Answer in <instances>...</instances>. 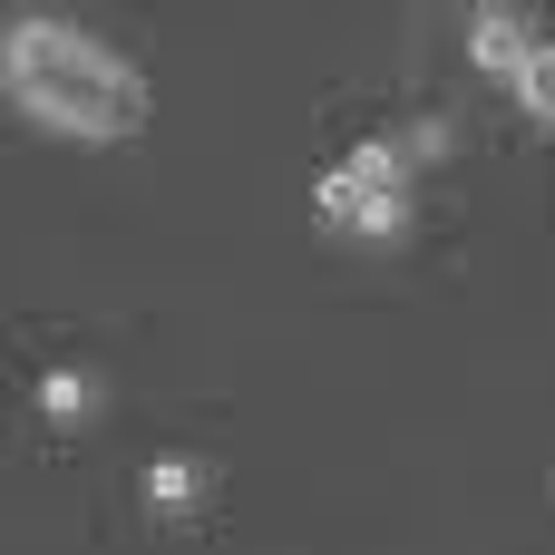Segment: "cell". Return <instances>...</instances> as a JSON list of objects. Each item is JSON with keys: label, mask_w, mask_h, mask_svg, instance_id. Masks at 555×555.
I'll return each mask as SVG.
<instances>
[{"label": "cell", "mask_w": 555, "mask_h": 555, "mask_svg": "<svg viewBox=\"0 0 555 555\" xmlns=\"http://www.w3.org/2000/svg\"><path fill=\"white\" fill-rule=\"evenodd\" d=\"M0 88H10L20 117H39L49 137H88V146H127V137H146V117H156L146 78H137L107 39H88L78 20H59V10H20V20L0 29Z\"/></svg>", "instance_id": "6da1fadb"}, {"label": "cell", "mask_w": 555, "mask_h": 555, "mask_svg": "<svg viewBox=\"0 0 555 555\" xmlns=\"http://www.w3.org/2000/svg\"><path fill=\"white\" fill-rule=\"evenodd\" d=\"M312 215H322V234L371 244V254L410 244V224H420V176H410L400 137H390V127L351 137V146H341V156L312 176Z\"/></svg>", "instance_id": "7a4b0ae2"}, {"label": "cell", "mask_w": 555, "mask_h": 555, "mask_svg": "<svg viewBox=\"0 0 555 555\" xmlns=\"http://www.w3.org/2000/svg\"><path fill=\"white\" fill-rule=\"evenodd\" d=\"M215 498H224V478H215V459H205V449H156V459L137 468V517H146V527H166V537L205 527V517H215Z\"/></svg>", "instance_id": "3957f363"}, {"label": "cell", "mask_w": 555, "mask_h": 555, "mask_svg": "<svg viewBox=\"0 0 555 555\" xmlns=\"http://www.w3.org/2000/svg\"><path fill=\"white\" fill-rule=\"evenodd\" d=\"M98 410H107V380H98L88 361H68V351H59V361H39V371H29V420H39L49 439H88V429H98Z\"/></svg>", "instance_id": "277c9868"}, {"label": "cell", "mask_w": 555, "mask_h": 555, "mask_svg": "<svg viewBox=\"0 0 555 555\" xmlns=\"http://www.w3.org/2000/svg\"><path fill=\"white\" fill-rule=\"evenodd\" d=\"M527 49H537V29H527V20H517L507 0H478V10H468V59H478L488 78H507V68H517Z\"/></svg>", "instance_id": "5b68a950"}, {"label": "cell", "mask_w": 555, "mask_h": 555, "mask_svg": "<svg viewBox=\"0 0 555 555\" xmlns=\"http://www.w3.org/2000/svg\"><path fill=\"white\" fill-rule=\"evenodd\" d=\"M507 98H517V117H527L537 137H555V39H537V49L507 68Z\"/></svg>", "instance_id": "8992f818"}, {"label": "cell", "mask_w": 555, "mask_h": 555, "mask_svg": "<svg viewBox=\"0 0 555 555\" xmlns=\"http://www.w3.org/2000/svg\"><path fill=\"white\" fill-rule=\"evenodd\" d=\"M390 137H400V156H410V176H429V166H449V146H459V127H449L439 107H410V117H400Z\"/></svg>", "instance_id": "52a82bcc"}]
</instances>
